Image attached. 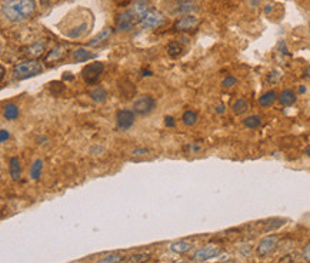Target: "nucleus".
<instances>
[{
  "mask_svg": "<svg viewBox=\"0 0 310 263\" xmlns=\"http://www.w3.org/2000/svg\"><path fill=\"white\" fill-rule=\"evenodd\" d=\"M103 70H105V65L100 63V62H94V63H90V65L83 67L82 77H83V81L89 83V85H94V83H97L99 79L101 77Z\"/></svg>",
  "mask_w": 310,
  "mask_h": 263,
  "instance_id": "3",
  "label": "nucleus"
},
{
  "mask_svg": "<svg viewBox=\"0 0 310 263\" xmlns=\"http://www.w3.org/2000/svg\"><path fill=\"white\" fill-rule=\"evenodd\" d=\"M94 58H96V55L92 53L90 50L85 49V47H79V49H76V50L73 51V59L76 62H87V60Z\"/></svg>",
  "mask_w": 310,
  "mask_h": 263,
  "instance_id": "16",
  "label": "nucleus"
},
{
  "mask_svg": "<svg viewBox=\"0 0 310 263\" xmlns=\"http://www.w3.org/2000/svg\"><path fill=\"white\" fill-rule=\"evenodd\" d=\"M222 253V249L216 246V245H208V246H203V248H199L193 253V259L196 262L203 263L208 262L210 259H215L217 256Z\"/></svg>",
  "mask_w": 310,
  "mask_h": 263,
  "instance_id": "5",
  "label": "nucleus"
},
{
  "mask_svg": "<svg viewBox=\"0 0 310 263\" xmlns=\"http://www.w3.org/2000/svg\"><path fill=\"white\" fill-rule=\"evenodd\" d=\"M302 257L306 260V262H310V242L304 246V248H303Z\"/></svg>",
  "mask_w": 310,
  "mask_h": 263,
  "instance_id": "31",
  "label": "nucleus"
},
{
  "mask_svg": "<svg viewBox=\"0 0 310 263\" xmlns=\"http://www.w3.org/2000/svg\"><path fill=\"white\" fill-rule=\"evenodd\" d=\"M9 175L12 177V180H20L22 177V165H20V161L19 157H10L9 161Z\"/></svg>",
  "mask_w": 310,
  "mask_h": 263,
  "instance_id": "12",
  "label": "nucleus"
},
{
  "mask_svg": "<svg viewBox=\"0 0 310 263\" xmlns=\"http://www.w3.org/2000/svg\"><path fill=\"white\" fill-rule=\"evenodd\" d=\"M150 253H136V255L129 256L126 259V263H146L150 260Z\"/></svg>",
  "mask_w": 310,
  "mask_h": 263,
  "instance_id": "25",
  "label": "nucleus"
},
{
  "mask_svg": "<svg viewBox=\"0 0 310 263\" xmlns=\"http://www.w3.org/2000/svg\"><path fill=\"white\" fill-rule=\"evenodd\" d=\"M123 260V256L119 253H110V255L103 256L99 259L97 263H120Z\"/></svg>",
  "mask_w": 310,
  "mask_h": 263,
  "instance_id": "29",
  "label": "nucleus"
},
{
  "mask_svg": "<svg viewBox=\"0 0 310 263\" xmlns=\"http://www.w3.org/2000/svg\"><path fill=\"white\" fill-rule=\"evenodd\" d=\"M190 248H192V245H190L189 242H185V241L174 242V243H172V245H170V250H172V252H174V253H179V255L189 252V250H190Z\"/></svg>",
  "mask_w": 310,
  "mask_h": 263,
  "instance_id": "22",
  "label": "nucleus"
},
{
  "mask_svg": "<svg viewBox=\"0 0 310 263\" xmlns=\"http://www.w3.org/2000/svg\"><path fill=\"white\" fill-rule=\"evenodd\" d=\"M199 10L196 0H177L176 2V13H185V15H193Z\"/></svg>",
  "mask_w": 310,
  "mask_h": 263,
  "instance_id": "11",
  "label": "nucleus"
},
{
  "mask_svg": "<svg viewBox=\"0 0 310 263\" xmlns=\"http://www.w3.org/2000/svg\"><path fill=\"white\" fill-rule=\"evenodd\" d=\"M51 0H40V3H42V6H44V8H47L49 5H50Z\"/></svg>",
  "mask_w": 310,
  "mask_h": 263,
  "instance_id": "35",
  "label": "nucleus"
},
{
  "mask_svg": "<svg viewBox=\"0 0 310 263\" xmlns=\"http://www.w3.org/2000/svg\"><path fill=\"white\" fill-rule=\"evenodd\" d=\"M89 96H90V99H92L93 102L103 103L105 100H106V99H108V92H106V89L105 88L97 86V88H94L90 90Z\"/></svg>",
  "mask_w": 310,
  "mask_h": 263,
  "instance_id": "17",
  "label": "nucleus"
},
{
  "mask_svg": "<svg viewBox=\"0 0 310 263\" xmlns=\"http://www.w3.org/2000/svg\"><path fill=\"white\" fill-rule=\"evenodd\" d=\"M276 99H277V95H276V92H274V90H269V92L263 93V95L259 97L260 106H263V108L272 106V104L276 102Z\"/></svg>",
  "mask_w": 310,
  "mask_h": 263,
  "instance_id": "19",
  "label": "nucleus"
},
{
  "mask_svg": "<svg viewBox=\"0 0 310 263\" xmlns=\"http://www.w3.org/2000/svg\"><path fill=\"white\" fill-rule=\"evenodd\" d=\"M167 51H169V55H170L172 58H177L182 51H183V49H182V44L179 43V42L173 40V42H170L169 46H167Z\"/></svg>",
  "mask_w": 310,
  "mask_h": 263,
  "instance_id": "28",
  "label": "nucleus"
},
{
  "mask_svg": "<svg viewBox=\"0 0 310 263\" xmlns=\"http://www.w3.org/2000/svg\"><path fill=\"white\" fill-rule=\"evenodd\" d=\"M156 100L151 96H142L133 104V112L139 115H149L156 108Z\"/></svg>",
  "mask_w": 310,
  "mask_h": 263,
  "instance_id": "7",
  "label": "nucleus"
},
{
  "mask_svg": "<svg viewBox=\"0 0 310 263\" xmlns=\"http://www.w3.org/2000/svg\"><path fill=\"white\" fill-rule=\"evenodd\" d=\"M197 24H199V17L197 16L186 15L174 23V29L179 30V32H185V30L195 29Z\"/></svg>",
  "mask_w": 310,
  "mask_h": 263,
  "instance_id": "10",
  "label": "nucleus"
},
{
  "mask_svg": "<svg viewBox=\"0 0 310 263\" xmlns=\"http://www.w3.org/2000/svg\"><path fill=\"white\" fill-rule=\"evenodd\" d=\"M42 172H43V161L42 159H36V161L32 163V166H30V177L33 180H37L40 177V175H42Z\"/></svg>",
  "mask_w": 310,
  "mask_h": 263,
  "instance_id": "20",
  "label": "nucleus"
},
{
  "mask_svg": "<svg viewBox=\"0 0 310 263\" xmlns=\"http://www.w3.org/2000/svg\"><path fill=\"white\" fill-rule=\"evenodd\" d=\"M165 122H166V124L169 126V127H173L174 126V119L172 116L165 117Z\"/></svg>",
  "mask_w": 310,
  "mask_h": 263,
  "instance_id": "33",
  "label": "nucleus"
},
{
  "mask_svg": "<svg viewBox=\"0 0 310 263\" xmlns=\"http://www.w3.org/2000/svg\"><path fill=\"white\" fill-rule=\"evenodd\" d=\"M36 12L35 0H5L2 15L10 23H22L30 19Z\"/></svg>",
  "mask_w": 310,
  "mask_h": 263,
  "instance_id": "1",
  "label": "nucleus"
},
{
  "mask_svg": "<svg viewBox=\"0 0 310 263\" xmlns=\"http://www.w3.org/2000/svg\"><path fill=\"white\" fill-rule=\"evenodd\" d=\"M66 53V49L63 47V46H58V47H55V49H51L50 51H49V55L46 56V62H55V60H59V59L62 58L63 55Z\"/></svg>",
  "mask_w": 310,
  "mask_h": 263,
  "instance_id": "24",
  "label": "nucleus"
},
{
  "mask_svg": "<svg viewBox=\"0 0 310 263\" xmlns=\"http://www.w3.org/2000/svg\"><path fill=\"white\" fill-rule=\"evenodd\" d=\"M165 22V17L160 13L159 10H154V9H150L147 12V15L144 16L143 19L140 20V26L143 29H154V28H159L162 26Z\"/></svg>",
  "mask_w": 310,
  "mask_h": 263,
  "instance_id": "6",
  "label": "nucleus"
},
{
  "mask_svg": "<svg viewBox=\"0 0 310 263\" xmlns=\"http://www.w3.org/2000/svg\"><path fill=\"white\" fill-rule=\"evenodd\" d=\"M236 83H238L236 77H233V76H227V77H224L223 82H222V86H223V88H233Z\"/></svg>",
  "mask_w": 310,
  "mask_h": 263,
  "instance_id": "30",
  "label": "nucleus"
},
{
  "mask_svg": "<svg viewBox=\"0 0 310 263\" xmlns=\"http://www.w3.org/2000/svg\"><path fill=\"white\" fill-rule=\"evenodd\" d=\"M277 243H279V236H276V234L266 236L259 242V245L256 248V253L259 257H266L270 253H273L274 249L277 248Z\"/></svg>",
  "mask_w": 310,
  "mask_h": 263,
  "instance_id": "4",
  "label": "nucleus"
},
{
  "mask_svg": "<svg viewBox=\"0 0 310 263\" xmlns=\"http://www.w3.org/2000/svg\"><path fill=\"white\" fill-rule=\"evenodd\" d=\"M130 10H132V13L135 15L136 19L142 20L144 16L147 15V12H149L150 9H149V6H147L146 3H143V2H135Z\"/></svg>",
  "mask_w": 310,
  "mask_h": 263,
  "instance_id": "14",
  "label": "nucleus"
},
{
  "mask_svg": "<svg viewBox=\"0 0 310 263\" xmlns=\"http://www.w3.org/2000/svg\"><path fill=\"white\" fill-rule=\"evenodd\" d=\"M9 138H10V133H9L6 129H2V130H0V142L5 143L6 140H9Z\"/></svg>",
  "mask_w": 310,
  "mask_h": 263,
  "instance_id": "32",
  "label": "nucleus"
},
{
  "mask_svg": "<svg viewBox=\"0 0 310 263\" xmlns=\"http://www.w3.org/2000/svg\"><path fill=\"white\" fill-rule=\"evenodd\" d=\"M296 99H297V96H296L295 92L290 90V89L283 90L281 95L279 96V100H280V103L283 106H290V104H293V103L296 102Z\"/></svg>",
  "mask_w": 310,
  "mask_h": 263,
  "instance_id": "18",
  "label": "nucleus"
},
{
  "mask_svg": "<svg viewBox=\"0 0 310 263\" xmlns=\"http://www.w3.org/2000/svg\"><path fill=\"white\" fill-rule=\"evenodd\" d=\"M182 120H183V123L188 124V126H195L197 123V115L193 110H186L183 113V116H182Z\"/></svg>",
  "mask_w": 310,
  "mask_h": 263,
  "instance_id": "26",
  "label": "nucleus"
},
{
  "mask_svg": "<svg viewBox=\"0 0 310 263\" xmlns=\"http://www.w3.org/2000/svg\"><path fill=\"white\" fill-rule=\"evenodd\" d=\"M304 74H306L307 77H310V66H309V67H306V70H304Z\"/></svg>",
  "mask_w": 310,
  "mask_h": 263,
  "instance_id": "37",
  "label": "nucleus"
},
{
  "mask_svg": "<svg viewBox=\"0 0 310 263\" xmlns=\"http://www.w3.org/2000/svg\"><path fill=\"white\" fill-rule=\"evenodd\" d=\"M176 263H189V262H176Z\"/></svg>",
  "mask_w": 310,
  "mask_h": 263,
  "instance_id": "39",
  "label": "nucleus"
},
{
  "mask_svg": "<svg viewBox=\"0 0 310 263\" xmlns=\"http://www.w3.org/2000/svg\"><path fill=\"white\" fill-rule=\"evenodd\" d=\"M260 123H262V119H260L257 115L247 116L245 120H243V124H245L246 127H249V129H256V127H259Z\"/></svg>",
  "mask_w": 310,
  "mask_h": 263,
  "instance_id": "27",
  "label": "nucleus"
},
{
  "mask_svg": "<svg viewBox=\"0 0 310 263\" xmlns=\"http://www.w3.org/2000/svg\"><path fill=\"white\" fill-rule=\"evenodd\" d=\"M43 72V66L40 62L29 59V60H23L19 62L13 66V77L17 81H24V79H29V77H35L37 74H40Z\"/></svg>",
  "mask_w": 310,
  "mask_h": 263,
  "instance_id": "2",
  "label": "nucleus"
},
{
  "mask_svg": "<svg viewBox=\"0 0 310 263\" xmlns=\"http://www.w3.org/2000/svg\"><path fill=\"white\" fill-rule=\"evenodd\" d=\"M306 154H307V156H309V157H310V146L307 147V149H306Z\"/></svg>",
  "mask_w": 310,
  "mask_h": 263,
  "instance_id": "38",
  "label": "nucleus"
},
{
  "mask_svg": "<svg viewBox=\"0 0 310 263\" xmlns=\"http://www.w3.org/2000/svg\"><path fill=\"white\" fill-rule=\"evenodd\" d=\"M3 115L8 120H16L19 117V108L13 103H9L3 108Z\"/></svg>",
  "mask_w": 310,
  "mask_h": 263,
  "instance_id": "21",
  "label": "nucleus"
},
{
  "mask_svg": "<svg viewBox=\"0 0 310 263\" xmlns=\"http://www.w3.org/2000/svg\"><path fill=\"white\" fill-rule=\"evenodd\" d=\"M112 33H113V30L110 29V28L103 29L99 35H96V36L89 42V46H100V44L105 43L106 40H109V37L112 36Z\"/></svg>",
  "mask_w": 310,
  "mask_h": 263,
  "instance_id": "15",
  "label": "nucleus"
},
{
  "mask_svg": "<svg viewBox=\"0 0 310 263\" xmlns=\"http://www.w3.org/2000/svg\"><path fill=\"white\" fill-rule=\"evenodd\" d=\"M216 112H217V113H223V112H224V104H219V106H217Z\"/></svg>",
  "mask_w": 310,
  "mask_h": 263,
  "instance_id": "36",
  "label": "nucleus"
},
{
  "mask_svg": "<svg viewBox=\"0 0 310 263\" xmlns=\"http://www.w3.org/2000/svg\"><path fill=\"white\" fill-rule=\"evenodd\" d=\"M147 152H149L147 149H135V150H133V154H135V156H140V154L147 153Z\"/></svg>",
  "mask_w": 310,
  "mask_h": 263,
  "instance_id": "34",
  "label": "nucleus"
},
{
  "mask_svg": "<svg viewBox=\"0 0 310 263\" xmlns=\"http://www.w3.org/2000/svg\"><path fill=\"white\" fill-rule=\"evenodd\" d=\"M231 109H233L235 115H243L249 110V102L246 99H238L236 102L233 103Z\"/></svg>",
  "mask_w": 310,
  "mask_h": 263,
  "instance_id": "23",
  "label": "nucleus"
},
{
  "mask_svg": "<svg viewBox=\"0 0 310 263\" xmlns=\"http://www.w3.org/2000/svg\"><path fill=\"white\" fill-rule=\"evenodd\" d=\"M135 15L132 13V10H126L120 15L117 16L116 19V30L117 32H129L133 29V24H135Z\"/></svg>",
  "mask_w": 310,
  "mask_h": 263,
  "instance_id": "9",
  "label": "nucleus"
},
{
  "mask_svg": "<svg viewBox=\"0 0 310 263\" xmlns=\"http://www.w3.org/2000/svg\"><path fill=\"white\" fill-rule=\"evenodd\" d=\"M116 123L117 127L122 130H129L130 127L135 124V112L129 109H122L116 115Z\"/></svg>",
  "mask_w": 310,
  "mask_h": 263,
  "instance_id": "8",
  "label": "nucleus"
},
{
  "mask_svg": "<svg viewBox=\"0 0 310 263\" xmlns=\"http://www.w3.org/2000/svg\"><path fill=\"white\" fill-rule=\"evenodd\" d=\"M43 51H44L43 43H32V44H29V46H24V47H22V55L28 56L29 59L39 58V56H40Z\"/></svg>",
  "mask_w": 310,
  "mask_h": 263,
  "instance_id": "13",
  "label": "nucleus"
}]
</instances>
